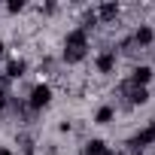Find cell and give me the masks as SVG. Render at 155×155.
<instances>
[{
  "label": "cell",
  "mask_w": 155,
  "mask_h": 155,
  "mask_svg": "<svg viewBox=\"0 0 155 155\" xmlns=\"http://www.w3.org/2000/svg\"><path fill=\"white\" fill-rule=\"evenodd\" d=\"M49 101V88H37L34 91V104H46Z\"/></svg>",
  "instance_id": "6da1fadb"
}]
</instances>
